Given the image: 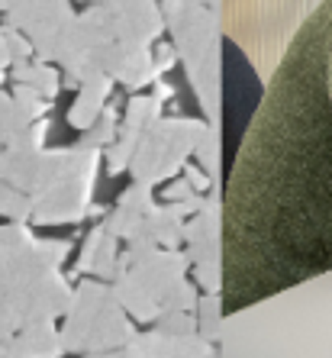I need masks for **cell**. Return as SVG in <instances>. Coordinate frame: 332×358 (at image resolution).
Segmentation results:
<instances>
[{"instance_id":"obj_1","label":"cell","mask_w":332,"mask_h":358,"mask_svg":"<svg viewBox=\"0 0 332 358\" xmlns=\"http://www.w3.org/2000/svg\"><path fill=\"white\" fill-rule=\"evenodd\" d=\"M332 271V103L316 10L303 20L226 178L223 313Z\"/></svg>"},{"instance_id":"obj_2","label":"cell","mask_w":332,"mask_h":358,"mask_svg":"<svg viewBox=\"0 0 332 358\" xmlns=\"http://www.w3.org/2000/svg\"><path fill=\"white\" fill-rule=\"evenodd\" d=\"M319 17V36H323V68H326V87H329V103H332V0H323L316 7Z\"/></svg>"}]
</instances>
